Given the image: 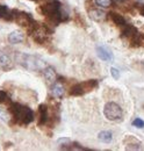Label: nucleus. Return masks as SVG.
<instances>
[{
  "instance_id": "nucleus-1",
  "label": "nucleus",
  "mask_w": 144,
  "mask_h": 151,
  "mask_svg": "<svg viewBox=\"0 0 144 151\" xmlns=\"http://www.w3.org/2000/svg\"><path fill=\"white\" fill-rule=\"evenodd\" d=\"M40 12L54 23H58L68 19V15L62 12V4L58 0H50L45 2L40 7Z\"/></svg>"
},
{
  "instance_id": "nucleus-2",
  "label": "nucleus",
  "mask_w": 144,
  "mask_h": 151,
  "mask_svg": "<svg viewBox=\"0 0 144 151\" xmlns=\"http://www.w3.org/2000/svg\"><path fill=\"white\" fill-rule=\"evenodd\" d=\"M11 114H12V117L15 120V122H18L20 124L27 126L34 121L33 111L29 107L23 106L18 102H14L11 105Z\"/></svg>"
},
{
  "instance_id": "nucleus-3",
  "label": "nucleus",
  "mask_w": 144,
  "mask_h": 151,
  "mask_svg": "<svg viewBox=\"0 0 144 151\" xmlns=\"http://www.w3.org/2000/svg\"><path fill=\"white\" fill-rule=\"evenodd\" d=\"M15 59L20 65H22L24 69L30 70V71H42L47 66L43 59H41L37 56H34V55L18 52L15 55Z\"/></svg>"
},
{
  "instance_id": "nucleus-4",
  "label": "nucleus",
  "mask_w": 144,
  "mask_h": 151,
  "mask_svg": "<svg viewBox=\"0 0 144 151\" xmlns=\"http://www.w3.org/2000/svg\"><path fill=\"white\" fill-rule=\"evenodd\" d=\"M96 86H98V80L91 79V80H87V81L73 85L70 88V91H69V94L73 95V96L84 95L86 94V93H89V92H91L92 90H94Z\"/></svg>"
},
{
  "instance_id": "nucleus-5",
  "label": "nucleus",
  "mask_w": 144,
  "mask_h": 151,
  "mask_svg": "<svg viewBox=\"0 0 144 151\" xmlns=\"http://www.w3.org/2000/svg\"><path fill=\"white\" fill-rule=\"evenodd\" d=\"M104 114L106 116V119L109 121H113V122H120L123 117V111L122 108L115 104V102H108L105 106V109H104Z\"/></svg>"
},
{
  "instance_id": "nucleus-6",
  "label": "nucleus",
  "mask_w": 144,
  "mask_h": 151,
  "mask_svg": "<svg viewBox=\"0 0 144 151\" xmlns=\"http://www.w3.org/2000/svg\"><path fill=\"white\" fill-rule=\"evenodd\" d=\"M50 34V30L44 24H37L34 23L33 27H30V36L34 38V41L38 44H42L47 41V38Z\"/></svg>"
},
{
  "instance_id": "nucleus-7",
  "label": "nucleus",
  "mask_w": 144,
  "mask_h": 151,
  "mask_svg": "<svg viewBox=\"0 0 144 151\" xmlns=\"http://www.w3.org/2000/svg\"><path fill=\"white\" fill-rule=\"evenodd\" d=\"M12 20L19 26L24 28H30L33 27V23H35L33 18L28 13L21 11H12Z\"/></svg>"
},
{
  "instance_id": "nucleus-8",
  "label": "nucleus",
  "mask_w": 144,
  "mask_h": 151,
  "mask_svg": "<svg viewBox=\"0 0 144 151\" xmlns=\"http://www.w3.org/2000/svg\"><path fill=\"white\" fill-rule=\"evenodd\" d=\"M50 119V115H49V108L47 105L42 104L38 106V124L40 126H44L48 123Z\"/></svg>"
},
{
  "instance_id": "nucleus-9",
  "label": "nucleus",
  "mask_w": 144,
  "mask_h": 151,
  "mask_svg": "<svg viewBox=\"0 0 144 151\" xmlns=\"http://www.w3.org/2000/svg\"><path fill=\"white\" fill-rule=\"evenodd\" d=\"M125 144H126L127 150H141L142 149V143L137 141L136 138H134L132 136L127 137L125 139Z\"/></svg>"
},
{
  "instance_id": "nucleus-10",
  "label": "nucleus",
  "mask_w": 144,
  "mask_h": 151,
  "mask_svg": "<svg viewBox=\"0 0 144 151\" xmlns=\"http://www.w3.org/2000/svg\"><path fill=\"white\" fill-rule=\"evenodd\" d=\"M96 55L99 56L100 59L102 60H106V62H109L113 59V54L112 51L107 49L106 47H98L96 48Z\"/></svg>"
},
{
  "instance_id": "nucleus-11",
  "label": "nucleus",
  "mask_w": 144,
  "mask_h": 151,
  "mask_svg": "<svg viewBox=\"0 0 144 151\" xmlns=\"http://www.w3.org/2000/svg\"><path fill=\"white\" fill-rule=\"evenodd\" d=\"M8 42L12 43V44H18L21 43L23 40H24V35L21 30H13L9 35H8Z\"/></svg>"
},
{
  "instance_id": "nucleus-12",
  "label": "nucleus",
  "mask_w": 144,
  "mask_h": 151,
  "mask_svg": "<svg viewBox=\"0 0 144 151\" xmlns=\"http://www.w3.org/2000/svg\"><path fill=\"white\" fill-rule=\"evenodd\" d=\"M89 15H90V18L93 21H96V22H101V21L106 20V13L104 11H101V9H96V8L90 9Z\"/></svg>"
},
{
  "instance_id": "nucleus-13",
  "label": "nucleus",
  "mask_w": 144,
  "mask_h": 151,
  "mask_svg": "<svg viewBox=\"0 0 144 151\" xmlns=\"http://www.w3.org/2000/svg\"><path fill=\"white\" fill-rule=\"evenodd\" d=\"M130 45L134 48H140V47H144V35L136 32L135 35H132L130 37Z\"/></svg>"
},
{
  "instance_id": "nucleus-14",
  "label": "nucleus",
  "mask_w": 144,
  "mask_h": 151,
  "mask_svg": "<svg viewBox=\"0 0 144 151\" xmlns=\"http://www.w3.org/2000/svg\"><path fill=\"white\" fill-rule=\"evenodd\" d=\"M12 66H13V63H12L11 57L7 54L0 51V68L4 70H9Z\"/></svg>"
},
{
  "instance_id": "nucleus-15",
  "label": "nucleus",
  "mask_w": 144,
  "mask_h": 151,
  "mask_svg": "<svg viewBox=\"0 0 144 151\" xmlns=\"http://www.w3.org/2000/svg\"><path fill=\"white\" fill-rule=\"evenodd\" d=\"M42 73H43V77L45 78V80L48 83H54L57 78V75L55 72V70L51 68V66H45L43 70H42Z\"/></svg>"
},
{
  "instance_id": "nucleus-16",
  "label": "nucleus",
  "mask_w": 144,
  "mask_h": 151,
  "mask_svg": "<svg viewBox=\"0 0 144 151\" xmlns=\"http://www.w3.org/2000/svg\"><path fill=\"white\" fill-rule=\"evenodd\" d=\"M109 15H110L112 21H113L116 26H119V27H125V26L127 24L126 20H125V18H123L121 14L115 13V12H110V13H109Z\"/></svg>"
},
{
  "instance_id": "nucleus-17",
  "label": "nucleus",
  "mask_w": 144,
  "mask_h": 151,
  "mask_svg": "<svg viewBox=\"0 0 144 151\" xmlns=\"http://www.w3.org/2000/svg\"><path fill=\"white\" fill-rule=\"evenodd\" d=\"M51 93L56 98H62L64 93H65V88H64V86H63V84H60V83H56L53 85V87H51Z\"/></svg>"
},
{
  "instance_id": "nucleus-18",
  "label": "nucleus",
  "mask_w": 144,
  "mask_h": 151,
  "mask_svg": "<svg viewBox=\"0 0 144 151\" xmlns=\"http://www.w3.org/2000/svg\"><path fill=\"white\" fill-rule=\"evenodd\" d=\"M98 138H99V141L102 142V143H110L112 139H113V135H112V132H108V130H104V132H99Z\"/></svg>"
},
{
  "instance_id": "nucleus-19",
  "label": "nucleus",
  "mask_w": 144,
  "mask_h": 151,
  "mask_svg": "<svg viewBox=\"0 0 144 151\" xmlns=\"http://www.w3.org/2000/svg\"><path fill=\"white\" fill-rule=\"evenodd\" d=\"M0 19L12 20V12L5 5H0Z\"/></svg>"
},
{
  "instance_id": "nucleus-20",
  "label": "nucleus",
  "mask_w": 144,
  "mask_h": 151,
  "mask_svg": "<svg viewBox=\"0 0 144 151\" xmlns=\"http://www.w3.org/2000/svg\"><path fill=\"white\" fill-rule=\"evenodd\" d=\"M136 32H137V30H136V28H135L134 26L126 24V26H125V28H123V30H122V36L130 38L132 35H135V33H136Z\"/></svg>"
},
{
  "instance_id": "nucleus-21",
  "label": "nucleus",
  "mask_w": 144,
  "mask_h": 151,
  "mask_svg": "<svg viewBox=\"0 0 144 151\" xmlns=\"http://www.w3.org/2000/svg\"><path fill=\"white\" fill-rule=\"evenodd\" d=\"M0 120L6 122V123H8L11 120V113L4 107H0Z\"/></svg>"
},
{
  "instance_id": "nucleus-22",
  "label": "nucleus",
  "mask_w": 144,
  "mask_h": 151,
  "mask_svg": "<svg viewBox=\"0 0 144 151\" xmlns=\"http://www.w3.org/2000/svg\"><path fill=\"white\" fill-rule=\"evenodd\" d=\"M95 4L100 7H109L113 4V0H95Z\"/></svg>"
},
{
  "instance_id": "nucleus-23",
  "label": "nucleus",
  "mask_w": 144,
  "mask_h": 151,
  "mask_svg": "<svg viewBox=\"0 0 144 151\" xmlns=\"http://www.w3.org/2000/svg\"><path fill=\"white\" fill-rule=\"evenodd\" d=\"M132 126L136 127V128H144V121L137 117V119H135L132 121Z\"/></svg>"
},
{
  "instance_id": "nucleus-24",
  "label": "nucleus",
  "mask_w": 144,
  "mask_h": 151,
  "mask_svg": "<svg viewBox=\"0 0 144 151\" xmlns=\"http://www.w3.org/2000/svg\"><path fill=\"white\" fill-rule=\"evenodd\" d=\"M110 75H112V77H113L115 80H117V79L120 78V71H119L117 69H115V68H112V69H110Z\"/></svg>"
},
{
  "instance_id": "nucleus-25",
  "label": "nucleus",
  "mask_w": 144,
  "mask_h": 151,
  "mask_svg": "<svg viewBox=\"0 0 144 151\" xmlns=\"http://www.w3.org/2000/svg\"><path fill=\"white\" fill-rule=\"evenodd\" d=\"M7 99H8V98H7V94H6V92H5V91H0V104L5 102Z\"/></svg>"
},
{
  "instance_id": "nucleus-26",
  "label": "nucleus",
  "mask_w": 144,
  "mask_h": 151,
  "mask_svg": "<svg viewBox=\"0 0 144 151\" xmlns=\"http://www.w3.org/2000/svg\"><path fill=\"white\" fill-rule=\"evenodd\" d=\"M140 14H141L142 17H144V5H142V6L140 7Z\"/></svg>"
},
{
  "instance_id": "nucleus-27",
  "label": "nucleus",
  "mask_w": 144,
  "mask_h": 151,
  "mask_svg": "<svg viewBox=\"0 0 144 151\" xmlns=\"http://www.w3.org/2000/svg\"><path fill=\"white\" fill-rule=\"evenodd\" d=\"M137 1H138V2H141V4H143L144 2V0H137Z\"/></svg>"
},
{
  "instance_id": "nucleus-28",
  "label": "nucleus",
  "mask_w": 144,
  "mask_h": 151,
  "mask_svg": "<svg viewBox=\"0 0 144 151\" xmlns=\"http://www.w3.org/2000/svg\"><path fill=\"white\" fill-rule=\"evenodd\" d=\"M30 1H34V2H38V1H41V0H30Z\"/></svg>"
},
{
  "instance_id": "nucleus-29",
  "label": "nucleus",
  "mask_w": 144,
  "mask_h": 151,
  "mask_svg": "<svg viewBox=\"0 0 144 151\" xmlns=\"http://www.w3.org/2000/svg\"><path fill=\"white\" fill-rule=\"evenodd\" d=\"M117 1H123V0H117Z\"/></svg>"
}]
</instances>
